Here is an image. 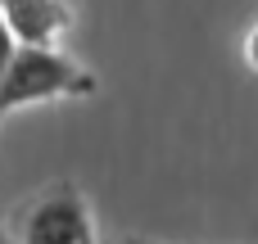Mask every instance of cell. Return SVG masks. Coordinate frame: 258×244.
I'll list each match as a JSON object with an SVG mask.
<instances>
[{"label": "cell", "mask_w": 258, "mask_h": 244, "mask_svg": "<svg viewBox=\"0 0 258 244\" xmlns=\"http://www.w3.org/2000/svg\"><path fill=\"white\" fill-rule=\"evenodd\" d=\"M100 91V77L63 54L59 45H18L5 82H0V118L14 109L32 104H54V100H86Z\"/></svg>", "instance_id": "cell-1"}, {"label": "cell", "mask_w": 258, "mask_h": 244, "mask_svg": "<svg viewBox=\"0 0 258 244\" xmlns=\"http://www.w3.org/2000/svg\"><path fill=\"white\" fill-rule=\"evenodd\" d=\"M9 235L18 244H104L95 213L73 181H50L9 213Z\"/></svg>", "instance_id": "cell-2"}, {"label": "cell", "mask_w": 258, "mask_h": 244, "mask_svg": "<svg viewBox=\"0 0 258 244\" xmlns=\"http://www.w3.org/2000/svg\"><path fill=\"white\" fill-rule=\"evenodd\" d=\"M0 14L23 45H59L73 27V9L63 0H0Z\"/></svg>", "instance_id": "cell-3"}, {"label": "cell", "mask_w": 258, "mask_h": 244, "mask_svg": "<svg viewBox=\"0 0 258 244\" xmlns=\"http://www.w3.org/2000/svg\"><path fill=\"white\" fill-rule=\"evenodd\" d=\"M18 36H14V27L5 23V14H0V82H5V72H9V63H14V54H18Z\"/></svg>", "instance_id": "cell-4"}, {"label": "cell", "mask_w": 258, "mask_h": 244, "mask_svg": "<svg viewBox=\"0 0 258 244\" xmlns=\"http://www.w3.org/2000/svg\"><path fill=\"white\" fill-rule=\"evenodd\" d=\"M245 63H249V68L258 72V23L249 27V32H245Z\"/></svg>", "instance_id": "cell-5"}, {"label": "cell", "mask_w": 258, "mask_h": 244, "mask_svg": "<svg viewBox=\"0 0 258 244\" xmlns=\"http://www.w3.org/2000/svg\"><path fill=\"white\" fill-rule=\"evenodd\" d=\"M109 244H168V240H154V235H118Z\"/></svg>", "instance_id": "cell-6"}, {"label": "cell", "mask_w": 258, "mask_h": 244, "mask_svg": "<svg viewBox=\"0 0 258 244\" xmlns=\"http://www.w3.org/2000/svg\"><path fill=\"white\" fill-rule=\"evenodd\" d=\"M0 244H18V240H14V235H9V231H0Z\"/></svg>", "instance_id": "cell-7"}]
</instances>
